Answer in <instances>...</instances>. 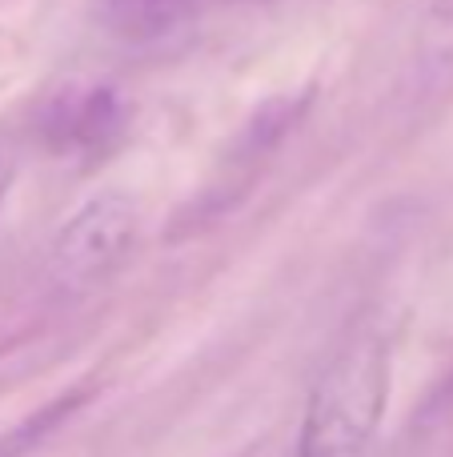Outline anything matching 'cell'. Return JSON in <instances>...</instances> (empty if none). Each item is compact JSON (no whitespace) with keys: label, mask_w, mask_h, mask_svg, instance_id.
<instances>
[{"label":"cell","mask_w":453,"mask_h":457,"mask_svg":"<svg viewBox=\"0 0 453 457\" xmlns=\"http://www.w3.org/2000/svg\"><path fill=\"white\" fill-rule=\"evenodd\" d=\"M390 397V349L374 329L353 333L305 402L297 457H366Z\"/></svg>","instance_id":"1"},{"label":"cell","mask_w":453,"mask_h":457,"mask_svg":"<svg viewBox=\"0 0 453 457\" xmlns=\"http://www.w3.org/2000/svg\"><path fill=\"white\" fill-rule=\"evenodd\" d=\"M136 241V205L125 193H96L61 225L53 241V277L64 289L104 281Z\"/></svg>","instance_id":"2"},{"label":"cell","mask_w":453,"mask_h":457,"mask_svg":"<svg viewBox=\"0 0 453 457\" xmlns=\"http://www.w3.org/2000/svg\"><path fill=\"white\" fill-rule=\"evenodd\" d=\"M125 101L117 88H88V93L64 96L53 112H48V141L56 153H72V157H109L125 137Z\"/></svg>","instance_id":"3"},{"label":"cell","mask_w":453,"mask_h":457,"mask_svg":"<svg viewBox=\"0 0 453 457\" xmlns=\"http://www.w3.org/2000/svg\"><path fill=\"white\" fill-rule=\"evenodd\" d=\"M193 0H125V29L128 32H161L189 8Z\"/></svg>","instance_id":"4"},{"label":"cell","mask_w":453,"mask_h":457,"mask_svg":"<svg viewBox=\"0 0 453 457\" xmlns=\"http://www.w3.org/2000/svg\"><path fill=\"white\" fill-rule=\"evenodd\" d=\"M425 53L438 61L453 56V0H433L425 16Z\"/></svg>","instance_id":"5"},{"label":"cell","mask_w":453,"mask_h":457,"mask_svg":"<svg viewBox=\"0 0 453 457\" xmlns=\"http://www.w3.org/2000/svg\"><path fill=\"white\" fill-rule=\"evenodd\" d=\"M8 185H12V157H8V153L0 149V201H4Z\"/></svg>","instance_id":"6"}]
</instances>
